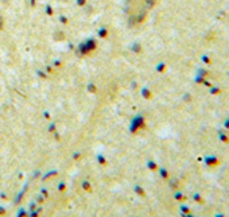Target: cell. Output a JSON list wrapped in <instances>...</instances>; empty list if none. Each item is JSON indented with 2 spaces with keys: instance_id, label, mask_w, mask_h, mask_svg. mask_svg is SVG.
<instances>
[{
  "instance_id": "obj_1",
  "label": "cell",
  "mask_w": 229,
  "mask_h": 217,
  "mask_svg": "<svg viewBox=\"0 0 229 217\" xmlns=\"http://www.w3.org/2000/svg\"><path fill=\"white\" fill-rule=\"evenodd\" d=\"M193 199L195 201V202L201 204V205H203V204H205V201H203V198L200 196V193H194L193 194Z\"/></svg>"
},
{
  "instance_id": "obj_2",
  "label": "cell",
  "mask_w": 229,
  "mask_h": 217,
  "mask_svg": "<svg viewBox=\"0 0 229 217\" xmlns=\"http://www.w3.org/2000/svg\"><path fill=\"white\" fill-rule=\"evenodd\" d=\"M181 210H182V214H189V213H191L190 208H187V206H185V205L181 206Z\"/></svg>"
},
{
  "instance_id": "obj_3",
  "label": "cell",
  "mask_w": 229,
  "mask_h": 217,
  "mask_svg": "<svg viewBox=\"0 0 229 217\" xmlns=\"http://www.w3.org/2000/svg\"><path fill=\"white\" fill-rule=\"evenodd\" d=\"M175 199H178V201H183V199H185V196L178 191V193H175Z\"/></svg>"
},
{
  "instance_id": "obj_4",
  "label": "cell",
  "mask_w": 229,
  "mask_h": 217,
  "mask_svg": "<svg viewBox=\"0 0 229 217\" xmlns=\"http://www.w3.org/2000/svg\"><path fill=\"white\" fill-rule=\"evenodd\" d=\"M206 162H208V164H210V166H213V164L217 163L214 158H208V159H206Z\"/></svg>"
},
{
  "instance_id": "obj_5",
  "label": "cell",
  "mask_w": 229,
  "mask_h": 217,
  "mask_svg": "<svg viewBox=\"0 0 229 217\" xmlns=\"http://www.w3.org/2000/svg\"><path fill=\"white\" fill-rule=\"evenodd\" d=\"M214 217H225V216H224L222 213H216V214H214Z\"/></svg>"
},
{
  "instance_id": "obj_6",
  "label": "cell",
  "mask_w": 229,
  "mask_h": 217,
  "mask_svg": "<svg viewBox=\"0 0 229 217\" xmlns=\"http://www.w3.org/2000/svg\"><path fill=\"white\" fill-rule=\"evenodd\" d=\"M186 217H194V216L191 213H189V214H186Z\"/></svg>"
}]
</instances>
